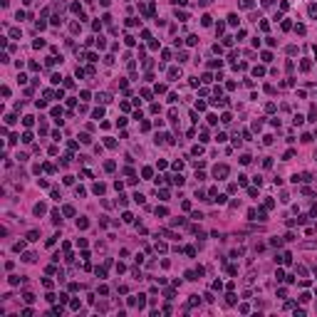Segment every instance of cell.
Instances as JSON below:
<instances>
[{
    "label": "cell",
    "instance_id": "6da1fadb",
    "mask_svg": "<svg viewBox=\"0 0 317 317\" xmlns=\"http://www.w3.org/2000/svg\"><path fill=\"white\" fill-rule=\"evenodd\" d=\"M213 176H216V179H225V176H228V166H225V164L216 166V168H213Z\"/></svg>",
    "mask_w": 317,
    "mask_h": 317
},
{
    "label": "cell",
    "instance_id": "7a4b0ae2",
    "mask_svg": "<svg viewBox=\"0 0 317 317\" xmlns=\"http://www.w3.org/2000/svg\"><path fill=\"white\" fill-rule=\"evenodd\" d=\"M97 102H102V104H109V102H112V97H109L107 92H102V94H97Z\"/></svg>",
    "mask_w": 317,
    "mask_h": 317
},
{
    "label": "cell",
    "instance_id": "3957f363",
    "mask_svg": "<svg viewBox=\"0 0 317 317\" xmlns=\"http://www.w3.org/2000/svg\"><path fill=\"white\" fill-rule=\"evenodd\" d=\"M176 77H181V69L179 67H171V69H168V79H176Z\"/></svg>",
    "mask_w": 317,
    "mask_h": 317
},
{
    "label": "cell",
    "instance_id": "277c9868",
    "mask_svg": "<svg viewBox=\"0 0 317 317\" xmlns=\"http://www.w3.org/2000/svg\"><path fill=\"white\" fill-rule=\"evenodd\" d=\"M32 211H35V216H42L47 208H45V203H35V208H32Z\"/></svg>",
    "mask_w": 317,
    "mask_h": 317
},
{
    "label": "cell",
    "instance_id": "5b68a950",
    "mask_svg": "<svg viewBox=\"0 0 317 317\" xmlns=\"http://www.w3.org/2000/svg\"><path fill=\"white\" fill-rule=\"evenodd\" d=\"M104 191H107V186H104V183H94V193H97V196H102Z\"/></svg>",
    "mask_w": 317,
    "mask_h": 317
},
{
    "label": "cell",
    "instance_id": "8992f818",
    "mask_svg": "<svg viewBox=\"0 0 317 317\" xmlns=\"http://www.w3.org/2000/svg\"><path fill=\"white\" fill-rule=\"evenodd\" d=\"M52 223H62V216H60V211H52Z\"/></svg>",
    "mask_w": 317,
    "mask_h": 317
},
{
    "label": "cell",
    "instance_id": "52a82bcc",
    "mask_svg": "<svg viewBox=\"0 0 317 317\" xmlns=\"http://www.w3.org/2000/svg\"><path fill=\"white\" fill-rule=\"evenodd\" d=\"M87 225H89V221H87V218H79V221H77V228H79V230H84Z\"/></svg>",
    "mask_w": 317,
    "mask_h": 317
},
{
    "label": "cell",
    "instance_id": "ba28073f",
    "mask_svg": "<svg viewBox=\"0 0 317 317\" xmlns=\"http://www.w3.org/2000/svg\"><path fill=\"white\" fill-rule=\"evenodd\" d=\"M22 260H25V263H35V253H25V255H22Z\"/></svg>",
    "mask_w": 317,
    "mask_h": 317
},
{
    "label": "cell",
    "instance_id": "9c48e42d",
    "mask_svg": "<svg viewBox=\"0 0 317 317\" xmlns=\"http://www.w3.org/2000/svg\"><path fill=\"white\" fill-rule=\"evenodd\" d=\"M37 238H40L37 230H30V233H27V240H37Z\"/></svg>",
    "mask_w": 317,
    "mask_h": 317
},
{
    "label": "cell",
    "instance_id": "30bf717a",
    "mask_svg": "<svg viewBox=\"0 0 317 317\" xmlns=\"http://www.w3.org/2000/svg\"><path fill=\"white\" fill-rule=\"evenodd\" d=\"M225 302H228V305H236V295H233V292H228V295H225Z\"/></svg>",
    "mask_w": 317,
    "mask_h": 317
},
{
    "label": "cell",
    "instance_id": "8fae6325",
    "mask_svg": "<svg viewBox=\"0 0 317 317\" xmlns=\"http://www.w3.org/2000/svg\"><path fill=\"white\" fill-rule=\"evenodd\" d=\"M156 216H161V218H164V216H168V211L164 208V206H159V208H156Z\"/></svg>",
    "mask_w": 317,
    "mask_h": 317
},
{
    "label": "cell",
    "instance_id": "7c38bea8",
    "mask_svg": "<svg viewBox=\"0 0 317 317\" xmlns=\"http://www.w3.org/2000/svg\"><path fill=\"white\" fill-rule=\"evenodd\" d=\"M228 22H230V25H238V15L230 13V15H228Z\"/></svg>",
    "mask_w": 317,
    "mask_h": 317
},
{
    "label": "cell",
    "instance_id": "4fadbf2b",
    "mask_svg": "<svg viewBox=\"0 0 317 317\" xmlns=\"http://www.w3.org/2000/svg\"><path fill=\"white\" fill-rule=\"evenodd\" d=\"M92 117H94V119H102V117H104V109H102V107H99V109H94Z\"/></svg>",
    "mask_w": 317,
    "mask_h": 317
},
{
    "label": "cell",
    "instance_id": "5bb4252c",
    "mask_svg": "<svg viewBox=\"0 0 317 317\" xmlns=\"http://www.w3.org/2000/svg\"><path fill=\"white\" fill-rule=\"evenodd\" d=\"M22 300H25V302H35V295H32V292H25V295H22Z\"/></svg>",
    "mask_w": 317,
    "mask_h": 317
},
{
    "label": "cell",
    "instance_id": "9a60e30c",
    "mask_svg": "<svg viewBox=\"0 0 317 317\" xmlns=\"http://www.w3.org/2000/svg\"><path fill=\"white\" fill-rule=\"evenodd\" d=\"M310 122H317V107H312V109H310Z\"/></svg>",
    "mask_w": 317,
    "mask_h": 317
},
{
    "label": "cell",
    "instance_id": "2e32d148",
    "mask_svg": "<svg viewBox=\"0 0 317 317\" xmlns=\"http://www.w3.org/2000/svg\"><path fill=\"white\" fill-rule=\"evenodd\" d=\"M240 7H245V10H248V7H253V0H240Z\"/></svg>",
    "mask_w": 317,
    "mask_h": 317
},
{
    "label": "cell",
    "instance_id": "e0dca14e",
    "mask_svg": "<svg viewBox=\"0 0 317 317\" xmlns=\"http://www.w3.org/2000/svg\"><path fill=\"white\" fill-rule=\"evenodd\" d=\"M292 122H295V124L300 126V124H302V122H305V117H302V114H295V119H292Z\"/></svg>",
    "mask_w": 317,
    "mask_h": 317
},
{
    "label": "cell",
    "instance_id": "ac0fdd59",
    "mask_svg": "<svg viewBox=\"0 0 317 317\" xmlns=\"http://www.w3.org/2000/svg\"><path fill=\"white\" fill-rule=\"evenodd\" d=\"M270 245H273V248H280V245H282V240H280V238H273V240H270Z\"/></svg>",
    "mask_w": 317,
    "mask_h": 317
},
{
    "label": "cell",
    "instance_id": "d6986e66",
    "mask_svg": "<svg viewBox=\"0 0 317 317\" xmlns=\"http://www.w3.org/2000/svg\"><path fill=\"white\" fill-rule=\"evenodd\" d=\"M22 141H25V144L32 141V134H30V131H25V134H22Z\"/></svg>",
    "mask_w": 317,
    "mask_h": 317
},
{
    "label": "cell",
    "instance_id": "ffe728a7",
    "mask_svg": "<svg viewBox=\"0 0 317 317\" xmlns=\"http://www.w3.org/2000/svg\"><path fill=\"white\" fill-rule=\"evenodd\" d=\"M201 302V297H198V295H191V300H188V305H198Z\"/></svg>",
    "mask_w": 317,
    "mask_h": 317
},
{
    "label": "cell",
    "instance_id": "44dd1931",
    "mask_svg": "<svg viewBox=\"0 0 317 317\" xmlns=\"http://www.w3.org/2000/svg\"><path fill=\"white\" fill-rule=\"evenodd\" d=\"M32 122H35L32 117H22V124H25V126H32Z\"/></svg>",
    "mask_w": 317,
    "mask_h": 317
},
{
    "label": "cell",
    "instance_id": "7402d4cb",
    "mask_svg": "<svg viewBox=\"0 0 317 317\" xmlns=\"http://www.w3.org/2000/svg\"><path fill=\"white\" fill-rule=\"evenodd\" d=\"M307 13H310V18H317V5H310V10H307Z\"/></svg>",
    "mask_w": 317,
    "mask_h": 317
},
{
    "label": "cell",
    "instance_id": "603a6c76",
    "mask_svg": "<svg viewBox=\"0 0 317 317\" xmlns=\"http://www.w3.org/2000/svg\"><path fill=\"white\" fill-rule=\"evenodd\" d=\"M201 25H206V27L211 25V15H203V20H201Z\"/></svg>",
    "mask_w": 317,
    "mask_h": 317
},
{
    "label": "cell",
    "instance_id": "cb8c5ba5",
    "mask_svg": "<svg viewBox=\"0 0 317 317\" xmlns=\"http://www.w3.org/2000/svg\"><path fill=\"white\" fill-rule=\"evenodd\" d=\"M64 216H75V208L72 206H64Z\"/></svg>",
    "mask_w": 317,
    "mask_h": 317
},
{
    "label": "cell",
    "instance_id": "d4e9b609",
    "mask_svg": "<svg viewBox=\"0 0 317 317\" xmlns=\"http://www.w3.org/2000/svg\"><path fill=\"white\" fill-rule=\"evenodd\" d=\"M156 250L159 253H166V243H156Z\"/></svg>",
    "mask_w": 317,
    "mask_h": 317
},
{
    "label": "cell",
    "instance_id": "484cf974",
    "mask_svg": "<svg viewBox=\"0 0 317 317\" xmlns=\"http://www.w3.org/2000/svg\"><path fill=\"white\" fill-rule=\"evenodd\" d=\"M79 141H82V144H89L92 139H89V134H82V136H79Z\"/></svg>",
    "mask_w": 317,
    "mask_h": 317
},
{
    "label": "cell",
    "instance_id": "4316f807",
    "mask_svg": "<svg viewBox=\"0 0 317 317\" xmlns=\"http://www.w3.org/2000/svg\"><path fill=\"white\" fill-rule=\"evenodd\" d=\"M174 183H176V186H181V183H183V176H181V174L174 176Z\"/></svg>",
    "mask_w": 317,
    "mask_h": 317
},
{
    "label": "cell",
    "instance_id": "83f0119b",
    "mask_svg": "<svg viewBox=\"0 0 317 317\" xmlns=\"http://www.w3.org/2000/svg\"><path fill=\"white\" fill-rule=\"evenodd\" d=\"M263 5H265V7H270V5H273V0H263Z\"/></svg>",
    "mask_w": 317,
    "mask_h": 317
},
{
    "label": "cell",
    "instance_id": "f1b7e54d",
    "mask_svg": "<svg viewBox=\"0 0 317 317\" xmlns=\"http://www.w3.org/2000/svg\"><path fill=\"white\" fill-rule=\"evenodd\" d=\"M176 5H186V0H174Z\"/></svg>",
    "mask_w": 317,
    "mask_h": 317
},
{
    "label": "cell",
    "instance_id": "f546056e",
    "mask_svg": "<svg viewBox=\"0 0 317 317\" xmlns=\"http://www.w3.org/2000/svg\"><path fill=\"white\" fill-rule=\"evenodd\" d=\"M315 159H317V151H315Z\"/></svg>",
    "mask_w": 317,
    "mask_h": 317
}]
</instances>
